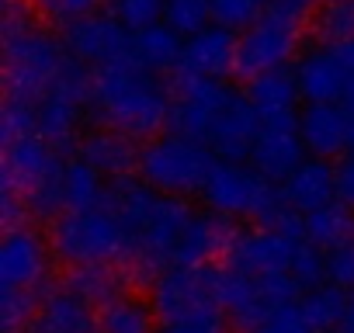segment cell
<instances>
[{
  "mask_svg": "<svg viewBox=\"0 0 354 333\" xmlns=\"http://www.w3.org/2000/svg\"><path fill=\"white\" fill-rule=\"evenodd\" d=\"M53 243L35 226L8 229L0 240V288L11 292H49V267H53Z\"/></svg>",
  "mask_w": 354,
  "mask_h": 333,
  "instance_id": "8fae6325",
  "label": "cell"
},
{
  "mask_svg": "<svg viewBox=\"0 0 354 333\" xmlns=\"http://www.w3.org/2000/svg\"><path fill=\"white\" fill-rule=\"evenodd\" d=\"M299 135L309 156H344L351 146V115L344 104H306L299 115Z\"/></svg>",
  "mask_w": 354,
  "mask_h": 333,
  "instance_id": "d6986e66",
  "label": "cell"
},
{
  "mask_svg": "<svg viewBox=\"0 0 354 333\" xmlns=\"http://www.w3.org/2000/svg\"><path fill=\"white\" fill-rule=\"evenodd\" d=\"M247 333H316V326L309 323V316H306V309H302V298H299V302L278 309L274 316H268L261 326H254V330H247Z\"/></svg>",
  "mask_w": 354,
  "mask_h": 333,
  "instance_id": "ab89813d",
  "label": "cell"
},
{
  "mask_svg": "<svg viewBox=\"0 0 354 333\" xmlns=\"http://www.w3.org/2000/svg\"><path fill=\"white\" fill-rule=\"evenodd\" d=\"M319 4H347V0H319Z\"/></svg>",
  "mask_w": 354,
  "mask_h": 333,
  "instance_id": "bcb514c9",
  "label": "cell"
},
{
  "mask_svg": "<svg viewBox=\"0 0 354 333\" xmlns=\"http://www.w3.org/2000/svg\"><path fill=\"white\" fill-rule=\"evenodd\" d=\"M219 281L223 267H167L149 285V305L160 323L195 312L202 305H219Z\"/></svg>",
  "mask_w": 354,
  "mask_h": 333,
  "instance_id": "30bf717a",
  "label": "cell"
},
{
  "mask_svg": "<svg viewBox=\"0 0 354 333\" xmlns=\"http://www.w3.org/2000/svg\"><path fill=\"white\" fill-rule=\"evenodd\" d=\"M351 236H354V212L347 205H340V202H333V205L306 216V240L316 243L326 254L337 250L340 243H347Z\"/></svg>",
  "mask_w": 354,
  "mask_h": 333,
  "instance_id": "f1b7e54d",
  "label": "cell"
},
{
  "mask_svg": "<svg viewBox=\"0 0 354 333\" xmlns=\"http://www.w3.org/2000/svg\"><path fill=\"white\" fill-rule=\"evenodd\" d=\"M216 163L219 160L205 142L177 135V132H163V135L139 146V171L136 174L160 195L192 198V195H202Z\"/></svg>",
  "mask_w": 354,
  "mask_h": 333,
  "instance_id": "277c9868",
  "label": "cell"
},
{
  "mask_svg": "<svg viewBox=\"0 0 354 333\" xmlns=\"http://www.w3.org/2000/svg\"><path fill=\"white\" fill-rule=\"evenodd\" d=\"M340 333H354V292L347 295V312H344V323H340Z\"/></svg>",
  "mask_w": 354,
  "mask_h": 333,
  "instance_id": "ee69618b",
  "label": "cell"
},
{
  "mask_svg": "<svg viewBox=\"0 0 354 333\" xmlns=\"http://www.w3.org/2000/svg\"><path fill=\"white\" fill-rule=\"evenodd\" d=\"M292 278L299 281L302 292H313V288L326 285V250L302 240L299 250H295V260H292Z\"/></svg>",
  "mask_w": 354,
  "mask_h": 333,
  "instance_id": "74e56055",
  "label": "cell"
},
{
  "mask_svg": "<svg viewBox=\"0 0 354 333\" xmlns=\"http://www.w3.org/2000/svg\"><path fill=\"white\" fill-rule=\"evenodd\" d=\"M108 11L136 35V32H146V28H153V25L163 21L167 0H115Z\"/></svg>",
  "mask_w": 354,
  "mask_h": 333,
  "instance_id": "8d00e7d4",
  "label": "cell"
},
{
  "mask_svg": "<svg viewBox=\"0 0 354 333\" xmlns=\"http://www.w3.org/2000/svg\"><path fill=\"white\" fill-rule=\"evenodd\" d=\"M340 104L347 108V115L354 118V73L347 77V87H344V97H340Z\"/></svg>",
  "mask_w": 354,
  "mask_h": 333,
  "instance_id": "7bdbcfd3",
  "label": "cell"
},
{
  "mask_svg": "<svg viewBox=\"0 0 354 333\" xmlns=\"http://www.w3.org/2000/svg\"><path fill=\"white\" fill-rule=\"evenodd\" d=\"M0 135H4V146L18 142V139H28V135H39L35 104L4 97V111H0Z\"/></svg>",
  "mask_w": 354,
  "mask_h": 333,
  "instance_id": "f35d334b",
  "label": "cell"
},
{
  "mask_svg": "<svg viewBox=\"0 0 354 333\" xmlns=\"http://www.w3.org/2000/svg\"><path fill=\"white\" fill-rule=\"evenodd\" d=\"M46 292H0V323H4V333H21L32 326L39 305H42Z\"/></svg>",
  "mask_w": 354,
  "mask_h": 333,
  "instance_id": "e575fe53",
  "label": "cell"
},
{
  "mask_svg": "<svg viewBox=\"0 0 354 333\" xmlns=\"http://www.w3.org/2000/svg\"><path fill=\"white\" fill-rule=\"evenodd\" d=\"M236 46H240L236 32L212 25L185 42V56L177 70L205 80H226L230 73H236Z\"/></svg>",
  "mask_w": 354,
  "mask_h": 333,
  "instance_id": "ac0fdd59",
  "label": "cell"
},
{
  "mask_svg": "<svg viewBox=\"0 0 354 333\" xmlns=\"http://www.w3.org/2000/svg\"><path fill=\"white\" fill-rule=\"evenodd\" d=\"M25 4L32 8V15L46 25V28H70L73 21L87 18L97 11L101 0H25Z\"/></svg>",
  "mask_w": 354,
  "mask_h": 333,
  "instance_id": "d6a6232c",
  "label": "cell"
},
{
  "mask_svg": "<svg viewBox=\"0 0 354 333\" xmlns=\"http://www.w3.org/2000/svg\"><path fill=\"white\" fill-rule=\"evenodd\" d=\"M66 53L97 70V66H111V63H122V59H132V32L111 15V11H94L80 21H73L70 28L59 32Z\"/></svg>",
  "mask_w": 354,
  "mask_h": 333,
  "instance_id": "7c38bea8",
  "label": "cell"
},
{
  "mask_svg": "<svg viewBox=\"0 0 354 333\" xmlns=\"http://www.w3.org/2000/svg\"><path fill=\"white\" fill-rule=\"evenodd\" d=\"M236 229L226 216L219 212H195V219L188 222L181 243L174 254V267H209L216 257H226L230 243H233Z\"/></svg>",
  "mask_w": 354,
  "mask_h": 333,
  "instance_id": "e0dca14e",
  "label": "cell"
},
{
  "mask_svg": "<svg viewBox=\"0 0 354 333\" xmlns=\"http://www.w3.org/2000/svg\"><path fill=\"white\" fill-rule=\"evenodd\" d=\"M281 198L299 216H313L337 202V166L319 156H306V163L281 184Z\"/></svg>",
  "mask_w": 354,
  "mask_h": 333,
  "instance_id": "ffe728a7",
  "label": "cell"
},
{
  "mask_svg": "<svg viewBox=\"0 0 354 333\" xmlns=\"http://www.w3.org/2000/svg\"><path fill=\"white\" fill-rule=\"evenodd\" d=\"M292 70L306 104H340L347 87V70L330 46H309Z\"/></svg>",
  "mask_w": 354,
  "mask_h": 333,
  "instance_id": "2e32d148",
  "label": "cell"
},
{
  "mask_svg": "<svg viewBox=\"0 0 354 333\" xmlns=\"http://www.w3.org/2000/svg\"><path fill=\"white\" fill-rule=\"evenodd\" d=\"M302 240L271 229V226H254V229H240L223 257V267L236 271V274H292V260Z\"/></svg>",
  "mask_w": 354,
  "mask_h": 333,
  "instance_id": "4fadbf2b",
  "label": "cell"
},
{
  "mask_svg": "<svg viewBox=\"0 0 354 333\" xmlns=\"http://www.w3.org/2000/svg\"><path fill=\"white\" fill-rule=\"evenodd\" d=\"M91 122L136 142H149L170 132V84L136 59L97 66L91 70Z\"/></svg>",
  "mask_w": 354,
  "mask_h": 333,
  "instance_id": "6da1fadb",
  "label": "cell"
},
{
  "mask_svg": "<svg viewBox=\"0 0 354 333\" xmlns=\"http://www.w3.org/2000/svg\"><path fill=\"white\" fill-rule=\"evenodd\" d=\"M101 4H108V8H111V4H115V0H101Z\"/></svg>",
  "mask_w": 354,
  "mask_h": 333,
  "instance_id": "7dc6e473",
  "label": "cell"
},
{
  "mask_svg": "<svg viewBox=\"0 0 354 333\" xmlns=\"http://www.w3.org/2000/svg\"><path fill=\"white\" fill-rule=\"evenodd\" d=\"M347 295H351V292H344V288H337V285H330V281L302 295V309H306L309 323L316 326V333H333V330H340L344 312H347Z\"/></svg>",
  "mask_w": 354,
  "mask_h": 333,
  "instance_id": "f546056e",
  "label": "cell"
},
{
  "mask_svg": "<svg viewBox=\"0 0 354 333\" xmlns=\"http://www.w3.org/2000/svg\"><path fill=\"white\" fill-rule=\"evenodd\" d=\"M306 142L299 135V118H285V122H261L254 153H250V166L261 171L268 181L285 184L299 166L306 163Z\"/></svg>",
  "mask_w": 354,
  "mask_h": 333,
  "instance_id": "5bb4252c",
  "label": "cell"
},
{
  "mask_svg": "<svg viewBox=\"0 0 354 333\" xmlns=\"http://www.w3.org/2000/svg\"><path fill=\"white\" fill-rule=\"evenodd\" d=\"M160 319L149 302L122 295L118 302L97 309V333H156Z\"/></svg>",
  "mask_w": 354,
  "mask_h": 333,
  "instance_id": "83f0119b",
  "label": "cell"
},
{
  "mask_svg": "<svg viewBox=\"0 0 354 333\" xmlns=\"http://www.w3.org/2000/svg\"><path fill=\"white\" fill-rule=\"evenodd\" d=\"M35 118H39V135L56 153H77L84 139L80 132L84 118H91V66L70 56L59 80L35 104Z\"/></svg>",
  "mask_w": 354,
  "mask_h": 333,
  "instance_id": "8992f818",
  "label": "cell"
},
{
  "mask_svg": "<svg viewBox=\"0 0 354 333\" xmlns=\"http://www.w3.org/2000/svg\"><path fill=\"white\" fill-rule=\"evenodd\" d=\"M160 191H153L139 174L132 178H118V181H108V198H104V209L129 229L132 236V247H136V233L142 229V222L149 219L153 205H156Z\"/></svg>",
  "mask_w": 354,
  "mask_h": 333,
  "instance_id": "cb8c5ba5",
  "label": "cell"
},
{
  "mask_svg": "<svg viewBox=\"0 0 354 333\" xmlns=\"http://www.w3.org/2000/svg\"><path fill=\"white\" fill-rule=\"evenodd\" d=\"M70 53L25 0H8L4 11V97L39 104L66 70Z\"/></svg>",
  "mask_w": 354,
  "mask_h": 333,
  "instance_id": "7a4b0ae2",
  "label": "cell"
},
{
  "mask_svg": "<svg viewBox=\"0 0 354 333\" xmlns=\"http://www.w3.org/2000/svg\"><path fill=\"white\" fill-rule=\"evenodd\" d=\"M63 178H66V160L42 135H28L4 146V188L25 202L28 216L49 222L63 216L66 209Z\"/></svg>",
  "mask_w": 354,
  "mask_h": 333,
  "instance_id": "3957f363",
  "label": "cell"
},
{
  "mask_svg": "<svg viewBox=\"0 0 354 333\" xmlns=\"http://www.w3.org/2000/svg\"><path fill=\"white\" fill-rule=\"evenodd\" d=\"M261 132V115L254 108V101L247 97V91L233 87L226 108L219 111L212 135H209V149L216 153V160H230V163H243L254 153Z\"/></svg>",
  "mask_w": 354,
  "mask_h": 333,
  "instance_id": "9a60e30c",
  "label": "cell"
},
{
  "mask_svg": "<svg viewBox=\"0 0 354 333\" xmlns=\"http://www.w3.org/2000/svg\"><path fill=\"white\" fill-rule=\"evenodd\" d=\"M243 91L254 101L261 122H285V118H299L302 115V108H299L302 104V91H299V80H295L292 66L261 73Z\"/></svg>",
  "mask_w": 354,
  "mask_h": 333,
  "instance_id": "603a6c76",
  "label": "cell"
},
{
  "mask_svg": "<svg viewBox=\"0 0 354 333\" xmlns=\"http://www.w3.org/2000/svg\"><path fill=\"white\" fill-rule=\"evenodd\" d=\"M108 178L84 160V156H70L66 160V178H63V191H66V212H94L104 209L108 198Z\"/></svg>",
  "mask_w": 354,
  "mask_h": 333,
  "instance_id": "4316f807",
  "label": "cell"
},
{
  "mask_svg": "<svg viewBox=\"0 0 354 333\" xmlns=\"http://www.w3.org/2000/svg\"><path fill=\"white\" fill-rule=\"evenodd\" d=\"M337 202L354 212V153L337 163Z\"/></svg>",
  "mask_w": 354,
  "mask_h": 333,
  "instance_id": "b9f144b4",
  "label": "cell"
},
{
  "mask_svg": "<svg viewBox=\"0 0 354 333\" xmlns=\"http://www.w3.org/2000/svg\"><path fill=\"white\" fill-rule=\"evenodd\" d=\"M49 243H53L56 260L70 267L125 264L132 257V236L108 209L63 212L49 229Z\"/></svg>",
  "mask_w": 354,
  "mask_h": 333,
  "instance_id": "5b68a950",
  "label": "cell"
},
{
  "mask_svg": "<svg viewBox=\"0 0 354 333\" xmlns=\"http://www.w3.org/2000/svg\"><path fill=\"white\" fill-rule=\"evenodd\" d=\"M268 8H271V0H212V25L243 35L250 25L261 21Z\"/></svg>",
  "mask_w": 354,
  "mask_h": 333,
  "instance_id": "836d02e7",
  "label": "cell"
},
{
  "mask_svg": "<svg viewBox=\"0 0 354 333\" xmlns=\"http://www.w3.org/2000/svg\"><path fill=\"white\" fill-rule=\"evenodd\" d=\"M347 153H354V118H351V146H347Z\"/></svg>",
  "mask_w": 354,
  "mask_h": 333,
  "instance_id": "f6af8a7d",
  "label": "cell"
},
{
  "mask_svg": "<svg viewBox=\"0 0 354 333\" xmlns=\"http://www.w3.org/2000/svg\"><path fill=\"white\" fill-rule=\"evenodd\" d=\"M66 288L77 292L87 305L104 309L118 302L122 295H129V278L115 264H91V267H73L66 278Z\"/></svg>",
  "mask_w": 354,
  "mask_h": 333,
  "instance_id": "484cf974",
  "label": "cell"
},
{
  "mask_svg": "<svg viewBox=\"0 0 354 333\" xmlns=\"http://www.w3.org/2000/svg\"><path fill=\"white\" fill-rule=\"evenodd\" d=\"M326 281L344 292H354V236L326 254Z\"/></svg>",
  "mask_w": 354,
  "mask_h": 333,
  "instance_id": "60d3db41",
  "label": "cell"
},
{
  "mask_svg": "<svg viewBox=\"0 0 354 333\" xmlns=\"http://www.w3.org/2000/svg\"><path fill=\"white\" fill-rule=\"evenodd\" d=\"M77 156H84L108 181L132 178L139 171V142L115 132V129H97L94 125L91 132H84V139L77 146Z\"/></svg>",
  "mask_w": 354,
  "mask_h": 333,
  "instance_id": "44dd1931",
  "label": "cell"
},
{
  "mask_svg": "<svg viewBox=\"0 0 354 333\" xmlns=\"http://www.w3.org/2000/svg\"><path fill=\"white\" fill-rule=\"evenodd\" d=\"M230 94H233V84L226 80H205V77L174 70L170 73V132L209 146L212 125L219 111L226 108Z\"/></svg>",
  "mask_w": 354,
  "mask_h": 333,
  "instance_id": "9c48e42d",
  "label": "cell"
},
{
  "mask_svg": "<svg viewBox=\"0 0 354 333\" xmlns=\"http://www.w3.org/2000/svg\"><path fill=\"white\" fill-rule=\"evenodd\" d=\"M309 35L316 46L351 42L354 39V0H347V4H319L309 21Z\"/></svg>",
  "mask_w": 354,
  "mask_h": 333,
  "instance_id": "4dcf8cb0",
  "label": "cell"
},
{
  "mask_svg": "<svg viewBox=\"0 0 354 333\" xmlns=\"http://www.w3.org/2000/svg\"><path fill=\"white\" fill-rule=\"evenodd\" d=\"M28 333H97V312L66 285L49 288Z\"/></svg>",
  "mask_w": 354,
  "mask_h": 333,
  "instance_id": "7402d4cb",
  "label": "cell"
},
{
  "mask_svg": "<svg viewBox=\"0 0 354 333\" xmlns=\"http://www.w3.org/2000/svg\"><path fill=\"white\" fill-rule=\"evenodd\" d=\"M226 309L223 305H202L195 312H185L177 319H167L156 326V333H226Z\"/></svg>",
  "mask_w": 354,
  "mask_h": 333,
  "instance_id": "d590c367",
  "label": "cell"
},
{
  "mask_svg": "<svg viewBox=\"0 0 354 333\" xmlns=\"http://www.w3.org/2000/svg\"><path fill=\"white\" fill-rule=\"evenodd\" d=\"M163 25L174 28L185 42L195 39L198 32L212 28V0H167Z\"/></svg>",
  "mask_w": 354,
  "mask_h": 333,
  "instance_id": "1f68e13d",
  "label": "cell"
},
{
  "mask_svg": "<svg viewBox=\"0 0 354 333\" xmlns=\"http://www.w3.org/2000/svg\"><path fill=\"white\" fill-rule=\"evenodd\" d=\"M181 56H185V39L174 28H167L163 21L146 28V32H136V39H132V59L156 77L174 73L181 66Z\"/></svg>",
  "mask_w": 354,
  "mask_h": 333,
  "instance_id": "d4e9b609",
  "label": "cell"
},
{
  "mask_svg": "<svg viewBox=\"0 0 354 333\" xmlns=\"http://www.w3.org/2000/svg\"><path fill=\"white\" fill-rule=\"evenodd\" d=\"M302 295L306 292L299 288V281L292 274H261V278H254V274H236V271L223 267L219 305L226 309V316L240 330L261 326L268 316H274L278 309L299 302Z\"/></svg>",
  "mask_w": 354,
  "mask_h": 333,
  "instance_id": "ba28073f",
  "label": "cell"
},
{
  "mask_svg": "<svg viewBox=\"0 0 354 333\" xmlns=\"http://www.w3.org/2000/svg\"><path fill=\"white\" fill-rule=\"evenodd\" d=\"M309 32V21L271 4L257 25H250L243 35H240V46H236V77L240 80H254L261 73H271V70H281L288 66L292 59H299V46H302V35Z\"/></svg>",
  "mask_w": 354,
  "mask_h": 333,
  "instance_id": "52a82bcc",
  "label": "cell"
}]
</instances>
